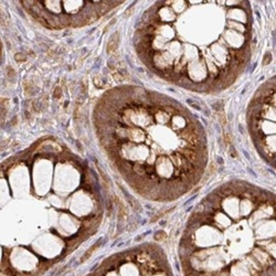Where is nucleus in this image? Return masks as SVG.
Returning a JSON list of instances; mask_svg holds the SVG:
<instances>
[{
	"mask_svg": "<svg viewBox=\"0 0 276 276\" xmlns=\"http://www.w3.org/2000/svg\"><path fill=\"white\" fill-rule=\"evenodd\" d=\"M141 32L138 53L166 80L198 92L232 83L251 59L249 1H158Z\"/></svg>",
	"mask_w": 276,
	"mask_h": 276,
	"instance_id": "obj_1",
	"label": "nucleus"
},
{
	"mask_svg": "<svg viewBox=\"0 0 276 276\" xmlns=\"http://www.w3.org/2000/svg\"><path fill=\"white\" fill-rule=\"evenodd\" d=\"M187 276H276V195L229 182L203 199L180 243Z\"/></svg>",
	"mask_w": 276,
	"mask_h": 276,
	"instance_id": "obj_2",
	"label": "nucleus"
},
{
	"mask_svg": "<svg viewBox=\"0 0 276 276\" xmlns=\"http://www.w3.org/2000/svg\"><path fill=\"white\" fill-rule=\"evenodd\" d=\"M247 124L260 155L276 169V75L257 88L249 105Z\"/></svg>",
	"mask_w": 276,
	"mask_h": 276,
	"instance_id": "obj_3",
	"label": "nucleus"
},
{
	"mask_svg": "<svg viewBox=\"0 0 276 276\" xmlns=\"http://www.w3.org/2000/svg\"><path fill=\"white\" fill-rule=\"evenodd\" d=\"M119 40H121V38H119V32H118V31H117V32H114L113 34L110 35V40L107 42V49H106L108 54L115 53L116 50L118 49Z\"/></svg>",
	"mask_w": 276,
	"mask_h": 276,
	"instance_id": "obj_4",
	"label": "nucleus"
},
{
	"mask_svg": "<svg viewBox=\"0 0 276 276\" xmlns=\"http://www.w3.org/2000/svg\"><path fill=\"white\" fill-rule=\"evenodd\" d=\"M113 201H114V203L116 204V206H117V212H118V218L119 219H125L126 216H127V214H128V211H127V209H126V206L123 203V201L118 198V197L114 196L113 197Z\"/></svg>",
	"mask_w": 276,
	"mask_h": 276,
	"instance_id": "obj_5",
	"label": "nucleus"
},
{
	"mask_svg": "<svg viewBox=\"0 0 276 276\" xmlns=\"http://www.w3.org/2000/svg\"><path fill=\"white\" fill-rule=\"evenodd\" d=\"M100 246V241L96 242L94 245L92 246V247H90V249L84 253V255L82 256V258H81V262H85V261H87L88 258H91V256L93 255V253L96 251V249H98Z\"/></svg>",
	"mask_w": 276,
	"mask_h": 276,
	"instance_id": "obj_6",
	"label": "nucleus"
},
{
	"mask_svg": "<svg viewBox=\"0 0 276 276\" xmlns=\"http://www.w3.org/2000/svg\"><path fill=\"white\" fill-rule=\"evenodd\" d=\"M96 168H97V171H98V173H100V179H102V181H103V183H104V186L106 187V188H108L110 185V178H108V176H107V173H106L105 171L103 170V168L102 167H100L98 166V164L96 162Z\"/></svg>",
	"mask_w": 276,
	"mask_h": 276,
	"instance_id": "obj_7",
	"label": "nucleus"
},
{
	"mask_svg": "<svg viewBox=\"0 0 276 276\" xmlns=\"http://www.w3.org/2000/svg\"><path fill=\"white\" fill-rule=\"evenodd\" d=\"M8 106H9V100L8 98H1V118H6V115L8 113Z\"/></svg>",
	"mask_w": 276,
	"mask_h": 276,
	"instance_id": "obj_8",
	"label": "nucleus"
},
{
	"mask_svg": "<svg viewBox=\"0 0 276 276\" xmlns=\"http://www.w3.org/2000/svg\"><path fill=\"white\" fill-rule=\"evenodd\" d=\"M154 239H155V241H165L166 239H167V233L165 231L156 232L155 235H154Z\"/></svg>",
	"mask_w": 276,
	"mask_h": 276,
	"instance_id": "obj_9",
	"label": "nucleus"
},
{
	"mask_svg": "<svg viewBox=\"0 0 276 276\" xmlns=\"http://www.w3.org/2000/svg\"><path fill=\"white\" fill-rule=\"evenodd\" d=\"M15 60L17 61V62H25V60H27V56H25L23 53H17V54L15 55Z\"/></svg>",
	"mask_w": 276,
	"mask_h": 276,
	"instance_id": "obj_10",
	"label": "nucleus"
},
{
	"mask_svg": "<svg viewBox=\"0 0 276 276\" xmlns=\"http://www.w3.org/2000/svg\"><path fill=\"white\" fill-rule=\"evenodd\" d=\"M53 96H54L55 100H60L61 96H62V90H61V87H55L54 88V93H53Z\"/></svg>",
	"mask_w": 276,
	"mask_h": 276,
	"instance_id": "obj_11",
	"label": "nucleus"
},
{
	"mask_svg": "<svg viewBox=\"0 0 276 276\" xmlns=\"http://www.w3.org/2000/svg\"><path fill=\"white\" fill-rule=\"evenodd\" d=\"M7 75H8V77H11V76L15 75L13 67H11V66H8V67H7Z\"/></svg>",
	"mask_w": 276,
	"mask_h": 276,
	"instance_id": "obj_12",
	"label": "nucleus"
},
{
	"mask_svg": "<svg viewBox=\"0 0 276 276\" xmlns=\"http://www.w3.org/2000/svg\"><path fill=\"white\" fill-rule=\"evenodd\" d=\"M271 60H272L271 53H266L265 58H264V61H263V63H264V64H268V63L271 62Z\"/></svg>",
	"mask_w": 276,
	"mask_h": 276,
	"instance_id": "obj_13",
	"label": "nucleus"
},
{
	"mask_svg": "<svg viewBox=\"0 0 276 276\" xmlns=\"http://www.w3.org/2000/svg\"><path fill=\"white\" fill-rule=\"evenodd\" d=\"M114 22H115V20L113 19V20L110 21V23H108V25H106V28H105V32H106V31H107V30H108V29H110V27H112V25H114Z\"/></svg>",
	"mask_w": 276,
	"mask_h": 276,
	"instance_id": "obj_14",
	"label": "nucleus"
}]
</instances>
